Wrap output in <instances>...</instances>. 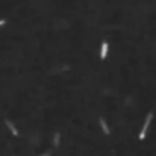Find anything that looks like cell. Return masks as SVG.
<instances>
[{
  "mask_svg": "<svg viewBox=\"0 0 156 156\" xmlns=\"http://www.w3.org/2000/svg\"><path fill=\"white\" fill-rule=\"evenodd\" d=\"M152 120H153V112H148V114H147V117H146V121H144V124H142L141 130H139V135H138L139 141L146 139V135H147V130H148V127H150V123H152Z\"/></svg>",
  "mask_w": 156,
  "mask_h": 156,
  "instance_id": "6da1fadb",
  "label": "cell"
},
{
  "mask_svg": "<svg viewBox=\"0 0 156 156\" xmlns=\"http://www.w3.org/2000/svg\"><path fill=\"white\" fill-rule=\"evenodd\" d=\"M108 52H109V44H108V41H101V44H100V59L101 61L106 59Z\"/></svg>",
  "mask_w": 156,
  "mask_h": 156,
  "instance_id": "7a4b0ae2",
  "label": "cell"
},
{
  "mask_svg": "<svg viewBox=\"0 0 156 156\" xmlns=\"http://www.w3.org/2000/svg\"><path fill=\"white\" fill-rule=\"evenodd\" d=\"M5 126L9 129V132H11L12 135H14V137H18V135H20V132L17 130V127H15L14 124H12V121H11V120L6 118V120H5Z\"/></svg>",
  "mask_w": 156,
  "mask_h": 156,
  "instance_id": "3957f363",
  "label": "cell"
},
{
  "mask_svg": "<svg viewBox=\"0 0 156 156\" xmlns=\"http://www.w3.org/2000/svg\"><path fill=\"white\" fill-rule=\"evenodd\" d=\"M99 124H100V127H101V130H103V133H105V135H111L109 126H108L105 117H100V118H99Z\"/></svg>",
  "mask_w": 156,
  "mask_h": 156,
  "instance_id": "277c9868",
  "label": "cell"
},
{
  "mask_svg": "<svg viewBox=\"0 0 156 156\" xmlns=\"http://www.w3.org/2000/svg\"><path fill=\"white\" fill-rule=\"evenodd\" d=\"M52 142H53V147H59V142H61V132L59 130H56L55 133H53Z\"/></svg>",
  "mask_w": 156,
  "mask_h": 156,
  "instance_id": "5b68a950",
  "label": "cell"
},
{
  "mask_svg": "<svg viewBox=\"0 0 156 156\" xmlns=\"http://www.w3.org/2000/svg\"><path fill=\"white\" fill-rule=\"evenodd\" d=\"M5 24H6V20L5 18H0V28H3Z\"/></svg>",
  "mask_w": 156,
  "mask_h": 156,
  "instance_id": "8992f818",
  "label": "cell"
},
{
  "mask_svg": "<svg viewBox=\"0 0 156 156\" xmlns=\"http://www.w3.org/2000/svg\"><path fill=\"white\" fill-rule=\"evenodd\" d=\"M41 156H50V153H49V152H46V153H43Z\"/></svg>",
  "mask_w": 156,
  "mask_h": 156,
  "instance_id": "52a82bcc",
  "label": "cell"
}]
</instances>
